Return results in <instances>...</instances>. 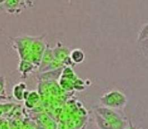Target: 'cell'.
Wrapping results in <instances>:
<instances>
[{
	"label": "cell",
	"mask_w": 148,
	"mask_h": 129,
	"mask_svg": "<svg viewBox=\"0 0 148 129\" xmlns=\"http://www.w3.org/2000/svg\"><path fill=\"white\" fill-rule=\"evenodd\" d=\"M72 59H73V61L76 63H79V62H82L84 59V54L82 51L80 50H75L72 52Z\"/></svg>",
	"instance_id": "cell-1"
},
{
	"label": "cell",
	"mask_w": 148,
	"mask_h": 129,
	"mask_svg": "<svg viewBox=\"0 0 148 129\" xmlns=\"http://www.w3.org/2000/svg\"><path fill=\"white\" fill-rule=\"evenodd\" d=\"M148 39V23L143 26L139 35V41Z\"/></svg>",
	"instance_id": "cell-2"
},
{
	"label": "cell",
	"mask_w": 148,
	"mask_h": 129,
	"mask_svg": "<svg viewBox=\"0 0 148 129\" xmlns=\"http://www.w3.org/2000/svg\"><path fill=\"white\" fill-rule=\"evenodd\" d=\"M147 54H148V51H147Z\"/></svg>",
	"instance_id": "cell-3"
}]
</instances>
